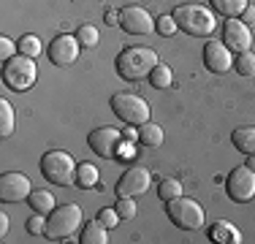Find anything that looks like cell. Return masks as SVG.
<instances>
[{
  "mask_svg": "<svg viewBox=\"0 0 255 244\" xmlns=\"http://www.w3.org/2000/svg\"><path fill=\"white\" fill-rule=\"evenodd\" d=\"M160 63L157 60V52L149 46H128L117 54L114 65H117V73L125 79V82H141V79H149L152 68Z\"/></svg>",
  "mask_w": 255,
  "mask_h": 244,
  "instance_id": "1",
  "label": "cell"
},
{
  "mask_svg": "<svg viewBox=\"0 0 255 244\" xmlns=\"http://www.w3.org/2000/svg\"><path fill=\"white\" fill-rule=\"evenodd\" d=\"M171 16L177 19L179 30H185L187 35H193V38H209L212 33H215L217 27V16L215 11L204 8V5H177V8L171 11Z\"/></svg>",
  "mask_w": 255,
  "mask_h": 244,
  "instance_id": "2",
  "label": "cell"
},
{
  "mask_svg": "<svg viewBox=\"0 0 255 244\" xmlns=\"http://www.w3.org/2000/svg\"><path fill=\"white\" fill-rule=\"evenodd\" d=\"M82 206L79 204H60L54 206L52 215H46V239L52 242H63V239H71L79 228H82Z\"/></svg>",
  "mask_w": 255,
  "mask_h": 244,
  "instance_id": "3",
  "label": "cell"
},
{
  "mask_svg": "<svg viewBox=\"0 0 255 244\" xmlns=\"http://www.w3.org/2000/svg\"><path fill=\"white\" fill-rule=\"evenodd\" d=\"M76 168H79L76 160L65 149H49L41 157V174H44V179L57 187L76 185Z\"/></svg>",
  "mask_w": 255,
  "mask_h": 244,
  "instance_id": "4",
  "label": "cell"
},
{
  "mask_svg": "<svg viewBox=\"0 0 255 244\" xmlns=\"http://www.w3.org/2000/svg\"><path fill=\"white\" fill-rule=\"evenodd\" d=\"M109 106H112V112L117 114L125 125H136V127H141L144 122H149V114H152L149 103L136 93H114L112 101H109Z\"/></svg>",
  "mask_w": 255,
  "mask_h": 244,
  "instance_id": "5",
  "label": "cell"
},
{
  "mask_svg": "<svg viewBox=\"0 0 255 244\" xmlns=\"http://www.w3.org/2000/svg\"><path fill=\"white\" fill-rule=\"evenodd\" d=\"M35 82H38V65H35L33 57L16 54L8 63H3V84L8 90L25 93V90H30Z\"/></svg>",
  "mask_w": 255,
  "mask_h": 244,
  "instance_id": "6",
  "label": "cell"
},
{
  "mask_svg": "<svg viewBox=\"0 0 255 244\" xmlns=\"http://www.w3.org/2000/svg\"><path fill=\"white\" fill-rule=\"evenodd\" d=\"M166 215L182 231H196V228H201V225H204V209H201V204H198V201H193V198H185V195L168 201V204H166Z\"/></svg>",
  "mask_w": 255,
  "mask_h": 244,
  "instance_id": "7",
  "label": "cell"
},
{
  "mask_svg": "<svg viewBox=\"0 0 255 244\" xmlns=\"http://www.w3.org/2000/svg\"><path fill=\"white\" fill-rule=\"evenodd\" d=\"M226 190L231 195V201H236V204L253 201L255 198V171L247 163L245 166H236L226 179Z\"/></svg>",
  "mask_w": 255,
  "mask_h": 244,
  "instance_id": "8",
  "label": "cell"
},
{
  "mask_svg": "<svg viewBox=\"0 0 255 244\" xmlns=\"http://www.w3.org/2000/svg\"><path fill=\"white\" fill-rule=\"evenodd\" d=\"M149 185H152V174H149L144 166H133L120 176L114 193H117V198H136V195L147 193Z\"/></svg>",
  "mask_w": 255,
  "mask_h": 244,
  "instance_id": "9",
  "label": "cell"
},
{
  "mask_svg": "<svg viewBox=\"0 0 255 244\" xmlns=\"http://www.w3.org/2000/svg\"><path fill=\"white\" fill-rule=\"evenodd\" d=\"M30 193H33V185H30L27 174H22V171H5V174L0 176V201H3V204L27 201Z\"/></svg>",
  "mask_w": 255,
  "mask_h": 244,
  "instance_id": "10",
  "label": "cell"
},
{
  "mask_svg": "<svg viewBox=\"0 0 255 244\" xmlns=\"http://www.w3.org/2000/svg\"><path fill=\"white\" fill-rule=\"evenodd\" d=\"M120 27L130 35H149L155 30V19L141 5H125L120 11Z\"/></svg>",
  "mask_w": 255,
  "mask_h": 244,
  "instance_id": "11",
  "label": "cell"
},
{
  "mask_svg": "<svg viewBox=\"0 0 255 244\" xmlns=\"http://www.w3.org/2000/svg\"><path fill=\"white\" fill-rule=\"evenodd\" d=\"M120 141H123V130L109 127V125L95 127V130H90V136H87L90 149H93L98 157H112V160H114V155H117Z\"/></svg>",
  "mask_w": 255,
  "mask_h": 244,
  "instance_id": "12",
  "label": "cell"
},
{
  "mask_svg": "<svg viewBox=\"0 0 255 244\" xmlns=\"http://www.w3.org/2000/svg\"><path fill=\"white\" fill-rule=\"evenodd\" d=\"M223 44H226L231 52H247V49L253 46V30L250 24H245L236 16V19H228L223 24Z\"/></svg>",
  "mask_w": 255,
  "mask_h": 244,
  "instance_id": "13",
  "label": "cell"
},
{
  "mask_svg": "<svg viewBox=\"0 0 255 244\" xmlns=\"http://www.w3.org/2000/svg\"><path fill=\"white\" fill-rule=\"evenodd\" d=\"M79 52H82V44H79L76 33L74 35H57L49 44V49H46V54H49V60L54 65H74Z\"/></svg>",
  "mask_w": 255,
  "mask_h": 244,
  "instance_id": "14",
  "label": "cell"
},
{
  "mask_svg": "<svg viewBox=\"0 0 255 244\" xmlns=\"http://www.w3.org/2000/svg\"><path fill=\"white\" fill-rule=\"evenodd\" d=\"M204 65L212 73H228L234 68V54L226 44H217V41H209L204 46Z\"/></svg>",
  "mask_w": 255,
  "mask_h": 244,
  "instance_id": "15",
  "label": "cell"
},
{
  "mask_svg": "<svg viewBox=\"0 0 255 244\" xmlns=\"http://www.w3.org/2000/svg\"><path fill=\"white\" fill-rule=\"evenodd\" d=\"M209 239L217 242V244H239L242 234H239V228H236L234 223L217 220V223H212V228H209Z\"/></svg>",
  "mask_w": 255,
  "mask_h": 244,
  "instance_id": "16",
  "label": "cell"
},
{
  "mask_svg": "<svg viewBox=\"0 0 255 244\" xmlns=\"http://www.w3.org/2000/svg\"><path fill=\"white\" fill-rule=\"evenodd\" d=\"M231 144L242 155H255V127H236L234 136H231Z\"/></svg>",
  "mask_w": 255,
  "mask_h": 244,
  "instance_id": "17",
  "label": "cell"
},
{
  "mask_svg": "<svg viewBox=\"0 0 255 244\" xmlns=\"http://www.w3.org/2000/svg\"><path fill=\"white\" fill-rule=\"evenodd\" d=\"M212 3V11L220 16H226V19H236V16H242V11L247 8V0H209Z\"/></svg>",
  "mask_w": 255,
  "mask_h": 244,
  "instance_id": "18",
  "label": "cell"
},
{
  "mask_svg": "<svg viewBox=\"0 0 255 244\" xmlns=\"http://www.w3.org/2000/svg\"><path fill=\"white\" fill-rule=\"evenodd\" d=\"M106 225L101 223V220H93V223H87L82 228V236H79V242L82 244H106L109 242V234H106Z\"/></svg>",
  "mask_w": 255,
  "mask_h": 244,
  "instance_id": "19",
  "label": "cell"
},
{
  "mask_svg": "<svg viewBox=\"0 0 255 244\" xmlns=\"http://www.w3.org/2000/svg\"><path fill=\"white\" fill-rule=\"evenodd\" d=\"M27 204H30V209H33V215L38 212V215H52L54 212V195L49 190H33L30 193V198H27Z\"/></svg>",
  "mask_w": 255,
  "mask_h": 244,
  "instance_id": "20",
  "label": "cell"
},
{
  "mask_svg": "<svg viewBox=\"0 0 255 244\" xmlns=\"http://www.w3.org/2000/svg\"><path fill=\"white\" fill-rule=\"evenodd\" d=\"M76 185L82 187V190H93V187H98L101 185L98 168H95L93 163H79V168H76Z\"/></svg>",
  "mask_w": 255,
  "mask_h": 244,
  "instance_id": "21",
  "label": "cell"
},
{
  "mask_svg": "<svg viewBox=\"0 0 255 244\" xmlns=\"http://www.w3.org/2000/svg\"><path fill=\"white\" fill-rule=\"evenodd\" d=\"M138 144L149 146V149H157L163 144V127L155 125V122H144L138 127Z\"/></svg>",
  "mask_w": 255,
  "mask_h": 244,
  "instance_id": "22",
  "label": "cell"
},
{
  "mask_svg": "<svg viewBox=\"0 0 255 244\" xmlns=\"http://www.w3.org/2000/svg\"><path fill=\"white\" fill-rule=\"evenodd\" d=\"M149 84H152L155 90H168L174 84V71L168 68V65L157 63L152 68V73H149Z\"/></svg>",
  "mask_w": 255,
  "mask_h": 244,
  "instance_id": "23",
  "label": "cell"
},
{
  "mask_svg": "<svg viewBox=\"0 0 255 244\" xmlns=\"http://www.w3.org/2000/svg\"><path fill=\"white\" fill-rule=\"evenodd\" d=\"M16 127V117H14V106L8 101H0V136L8 138Z\"/></svg>",
  "mask_w": 255,
  "mask_h": 244,
  "instance_id": "24",
  "label": "cell"
},
{
  "mask_svg": "<svg viewBox=\"0 0 255 244\" xmlns=\"http://www.w3.org/2000/svg\"><path fill=\"white\" fill-rule=\"evenodd\" d=\"M234 71L239 73V76H255V52H239L234 57Z\"/></svg>",
  "mask_w": 255,
  "mask_h": 244,
  "instance_id": "25",
  "label": "cell"
},
{
  "mask_svg": "<svg viewBox=\"0 0 255 244\" xmlns=\"http://www.w3.org/2000/svg\"><path fill=\"white\" fill-rule=\"evenodd\" d=\"M76 38H79V44H82L84 49H93V46H98L101 33H98L95 24H82V27L76 30Z\"/></svg>",
  "mask_w": 255,
  "mask_h": 244,
  "instance_id": "26",
  "label": "cell"
},
{
  "mask_svg": "<svg viewBox=\"0 0 255 244\" xmlns=\"http://www.w3.org/2000/svg\"><path fill=\"white\" fill-rule=\"evenodd\" d=\"M157 195H160L163 201H174V198H179L182 195V182L179 179H163L160 185H157Z\"/></svg>",
  "mask_w": 255,
  "mask_h": 244,
  "instance_id": "27",
  "label": "cell"
},
{
  "mask_svg": "<svg viewBox=\"0 0 255 244\" xmlns=\"http://www.w3.org/2000/svg\"><path fill=\"white\" fill-rule=\"evenodd\" d=\"M16 44H19V54L38 60V54H41V41H38V35H22Z\"/></svg>",
  "mask_w": 255,
  "mask_h": 244,
  "instance_id": "28",
  "label": "cell"
},
{
  "mask_svg": "<svg viewBox=\"0 0 255 244\" xmlns=\"http://www.w3.org/2000/svg\"><path fill=\"white\" fill-rule=\"evenodd\" d=\"M136 155H138L136 141H128V138H123V141H120V146H117V155H114V160L130 163V160H136Z\"/></svg>",
  "mask_w": 255,
  "mask_h": 244,
  "instance_id": "29",
  "label": "cell"
},
{
  "mask_svg": "<svg viewBox=\"0 0 255 244\" xmlns=\"http://www.w3.org/2000/svg\"><path fill=\"white\" fill-rule=\"evenodd\" d=\"M155 30L163 35V38H171V35L179 30V24H177V19H174L171 14H163L160 19H155Z\"/></svg>",
  "mask_w": 255,
  "mask_h": 244,
  "instance_id": "30",
  "label": "cell"
},
{
  "mask_svg": "<svg viewBox=\"0 0 255 244\" xmlns=\"http://www.w3.org/2000/svg\"><path fill=\"white\" fill-rule=\"evenodd\" d=\"M114 209H117V215L123 220H133L138 215V206H136V201H133V198H117Z\"/></svg>",
  "mask_w": 255,
  "mask_h": 244,
  "instance_id": "31",
  "label": "cell"
},
{
  "mask_svg": "<svg viewBox=\"0 0 255 244\" xmlns=\"http://www.w3.org/2000/svg\"><path fill=\"white\" fill-rule=\"evenodd\" d=\"M16 54H19V44H14V41L11 38H0V60H3V63H8L11 57H16Z\"/></svg>",
  "mask_w": 255,
  "mask_h": 244,
  "instance_id": "32",
  "label": "cell"
},
{
  "mask_svg": "<svg viewBox=\"0 0 255 244\" xmlns=\"http://www.w3.org/2000/svg\"><path fill=\"white\" fill-rule=\"evenodd\" d=\"M27 234L44 236V234H46V215H38V212H35V217L27 220Z\"/></svg>",
  "mask_w": 255,
  "mask_h": 244,
  "instance_id": "33",
  "label": "cell"
},
{
  "mask_svg": "<svg viewBox=\"0 0 255 244\" xmlns=\"http://www.w3.org/2000/svg\"><path fill=\"white\" fill-rule=\"evenodd\" d=\"M98 220H101L103 225H106V228H114V225H117L123 217L117 215V209H114V206H103V209L98 212Z\"/></svg>",
  "mask_w": 255,
  "mask_h": 244,
  "instance_id": "34",
  "label": "cell"
},
{
  "mask_svg": "<svg viewBox=\"0 0 255 244\" xmlns=\"http://www.w3.org/2000/svg\"><path fill=\"white\" fill-rule=\"evenodd\" d=\"M239 19L245 22V24H250V27H253V24H255V5H247V8L242 11V16H239Z\"/></svg>",
  "mask_w": 255,
  "mask_h": 244,
  "instance_id": "35",
  "label": "cell"
},
{
  "mask_svg": "<svg viewBox=\"0 0 255 244\" xmlns=\"http://www.w3.org/2000/svg\"><path fill=\"white\" fill-rule=\"evenodd\" d=\"M123 138H128V141H136L138 144V127L136 125H128L123 130Z\"/></svg>",
  "mask_w": 255,
  "mask_h": 244,
  "instance_id": "36",
  "label": "cell"
},
{
  "mask_svg": "<svg viewBox=\"0 0 255 244\" xmlns=\"http://www.w3.org/2000/svg\"><path fill=\"white\" fill-rule=\"evenodd\" d=\"M106 24L109 27H120V11H106Z\"/></svg>",
  "mask_w": 255,
  "mask_h": 244,
  "instance_id": "37",
  "label": "cell"
},
{
  "mask_svg": "<svg viewBox=\"0 0 255 244\" xmlns=\"http://www.w3.org/2000/svg\"><path fill=\"white\" fill-rule=\"evenodd\" d=\"M5 234H8V215L0 212V239H5Z\"/></svg>",
  "mask_w": 255,
  "mask_h": 244,
  "instance_id": "38",
  "label": "cell"
},
{
  "mask_svg": "<svg viewBox=\"0 0 255 244\" xmlns=\"http://www.w3.org/2000/svg\"><path fill=\"white\" fill-rule=\"evenodd\" d=\"M247 166H250L255 171V155H247Z\"/></svg>",
  "mask_w": 255,
  "mask_h": 244,
  "instance_id": "39",
  "label": "cell"
}]
</instances>
